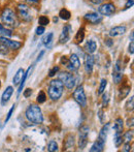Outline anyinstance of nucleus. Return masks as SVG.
<instances>
[{
  "instance_id": "obj_1",
  "label": "nucleus",
  "mask_w": 134,
  "mask_h": 152,
  "mask_svg": "<svg viewBox=\"0 0 134 152\" xmlns=\"http://www.w3.org/2000/svg\"><path fill=\"white\" fill-rule=\"evenodd\" d=\"M25 116L29 122L33 124H40L43 121V116H42L41 110L36 105H31L28 107V109L25 112Z\"/></svg>"
},
{
  "instance_id": "obj_2",
  "label": "nucleus",
  "mask_w": 134,
  "mask_h": 152,
  "mask_svg": "<svg viewBox=\"0 0 134 152\" xmlns=\"http://www.w3.org/2000/svg\"><path fill=\"white\" fill-rule=\"evenodd\" d=\"M63 90H64V84L62 81L59 79L57 80H52L48 85V96L53 100H58L63 94Z\"/></svg>"
},
{
  "instance_id": "obj_3",
  "label": "nucleus",
  "mask_w": 134,
  "mask_h": 152,
  "mask_svg": "<svg viewBox=\"0 0 134 152\" xmlns=\"http://www.w3.org/2000/svg\"><path fill=\"white\" fill-rule=\"evenodd\" d=\"M1 21H2V23L4 24L6 27H9V28H16L19 25L17 15H16L13 9H9V7L3 9L2 14H1Z\"/></svg>"
},
{
  "instance_id": "obj_4",
  "label": "nucleus",
  "mask_w": 134,
  "mask_h": 152,
  "mask_svg": "<svg viewBox=\"0 0 134 152\" xmlns=\"http://www.w3.org/2000/svg\"><path fill=\"white\" fill-rule=\"evenodd\" d=\"M59 80L62 81L64 86L66 87L67 89H69V90L73 89L74 86H76V79H74L73 75L69 74V72H67L59 74Z\"/></svg>"
},
{
  "instance_id": "obj_5",
  "label": "nucleus",
  "mask_w": 134,
  "mask_h": 152,
  "mask_svg": "<svg viewBox=\"0 0 134 152\" xmlns=\"http://www.w3.org/2000/svg\"><path fill=\"white\" fill-rule=\"evenodd\" d=\"M73 98L80 106L86 107L87 106V97L85 94V90L83 86H78L76 90L73 91Z\"/></svg>"
},
{
  "instance_id": "obj_6",
  "label": "nucleus",
  "mask_w": 134,
  "mask_h": 152,
  "mask_svg": "<svg viewBox=\"0 0 134 152\" xmlns=\"http://www.w3.org/2000/svg\"><path fill=\"white\" fill-rule=\"evenodd\" d=\"M89 128L88 126H82L80 128V141H78V147H80L81 150H83L85 147L87 146V143H88V135H89Z\"/></svg>"
},
{
  "instance_id": "obj_7",
  "label": "nucleus",
  "mask_w": 134,
  "mask_h": 152,
  "mask_svg": "<svg viewBox=\"0 0 134 152\" xmlns=\"http://www.w3.org/2000/svg\"><path fill=\"white\" fill-rule=\"evenodd\" d=\"M0 42L5 46L6 48L11 49V50H19L23 44L20 42H17V40H11L9 38H7L6 36H0Z\"/></svg>"
},
{
  "instance_id": "obj_8",
  "label": "nucleus",
  "mask_w": 134,
  "mask_h": 152,
  "mask_svg": "<svg viewBox=\"0 0 134 152\" xmlns=\"http://www.w3.org/2000/svg\"><path fill=\"white\" fill-rule=\"evenodd\" d=\"M18 11H19L20 17H21V19H23V21L29 22L32 20V16H31V13H30V9L26 4H23V3L18 4Z\"/></svg>"
},
{
  "instance_id": "obj_9",
  "label": "nucleus",
  "mask_w": 134,
  "mask_h": 152,
  "mask_svg": "<svg viewBox=\"0 0 134 152\" xmlns=\"http://www.w3.org/2000/svg\"><path fill=\"white\" fill-rule=\"evenodd\" d=\"M81 66V61L80 58L76 54H72L69 58H68V63H67V67L68 70H72V72H76L80 68Z\"/></svg>"
},
{
  "instance_id": "obj_10",
  "label": "nucleus",
  "mask_w": 134,
  "mask_h": 152,
  "mask_svg": "<svg viewBox=\"0 0 134 152\" xmlns=\"http://www.w3.org/2000/svg\"><path fill=\"white\" fill-rule=\"evenodd\" d=\"M71 26L68 24V25H65L63 27V30L61 32L60 36H59V42L60 44H66L68 40L70 39V33H71Z\"/></svg>"
},
{
  "instance_id": "obj_11",
  "label": "nucleus",
  "mask_w": 134,
  "mask_h": 152,
  "mask_svg": "<svg viewBox=\"0 0 134 152\" xmlns=\"http://www.w3.org/2000/svg\"><path fill=\"white\" fill-rule=\"evenodd\" d=\"M115 6L113 3H105L99 7V13L103 16H111L113 14H115Z\"/></svg>"
},
{
  "instance_id": "obj_12",
  "label": "nucleus",
  "mask_w": 134,
  "mask_h": 152,
  "mask_svg": "<svg viewBox=\"0 0 134 152\" xmlns=\"http://www.w3.org/2000/svg\"><path fill=\"white\" fill-rule=\"evenodd\" d=\"M85 20L91 24H99L102 21V17L97 13H88L85 15Z\"/></svg>"
},
{
  "instance_id": "obj_13",
  "label": "nucleus",
  "mask_w": 134,
  "mask_h": 152,
  "mask_svg": "<svg viewBox=\"0 0 134 152\" xmlns=\"http://www.w3.org/2000/svg\"><path fill=\"white\" fill-rule=\"evenodd\" d=\"M93 66H94V57L88 54L85 58V70L87 74H91L93 72Z\"/></svg>"
},
{
  "instance_id": "obj_14",
  "label": "nucleus",
  "mask_w": 134,
  "mask_h": 152,
  "mask_svg": "<svg viewBox=\"0 0 134 152\" xmlns=\"http://www.w3.org/2000/svg\"><path fill=\"white\" fill-rule=\"evenodd\" d=\"M13 92H14V88L11 86H9L6 88V90L3 92L2 97H1V105H2V106H5V105L9 103L11 95H13Z\"/></svg>"
},
{
  "instance_id": "obj_15",
  "label": "nucleus",
  "mask_w": 134,
  "mask_h": 152,
  "mask_svg": "<svg viewBox=\"0 0 134 152\" xmlns=\"http://www.w3.org/2000/svg\"><path fill=\"white\" fill-rule=\"evenodd\" d=\"M127 30L126 26H115V27L111 28L110 31H109V35L111 37H115V36H120L122 34H124Z\"/></svg>"
},
{
  "instance_id": "obj_16",
  "label": "nucleus",
  "mask_w": 134,
  "mask_h": 152,
  "mask_svg": "<svg viewBox=\"0 0 134 152\" xmlns=\"http://www.w3.org/2000/svg\"><path fill=\"white\" fill-rule=\"evenodd\" d=\"M104 144H105V142L97 139V141L92 145L90 151L91 152H101V151H103V149H104Z\"/></svg>"
},
{
  "instance_id": "obj_17",
  "label": "nucleus",
  "mask_w": 134,
  "mask_h": 152,
  "mask_svg": "<svg viewBox=\"0 0 134 152\" xmlns=\"http://www.w3.org/2000/svg\"><path fill=\"white\" fill-rule=\"evenodd\" d=\"M32 70H33V66H30V67L28 68V70H27V72H24V74H23V77H22V79H21V82H20V85H19V90H18V95H20V94H21L22 90H23L24 84H25V81L27 80L28 76H29L30 72H32Z\"/></svg>"
},
{
  "instance_id": "obj_18",
  "label": "nucleus",
  "mask_w": 134,
  "mask_h": 152,
  "mask_svg": "<svg viewBox=\"0 0 134 152\" xmlns=\"http://www.w3.org/2000/svg\"><path fill=\"white\" fill-rule=\"evenodd\" d=\"M97 49V44L95 40H88L86 44V46H85V50H86V52L88 54H92L94 53L95 51H96Z\"/></svg>"
},
{
  "instance_id": "obj_19",
  "label": "nucleus",
  "mask_w": 134,
  "mask_h": 152,
  "mask_svg": "<svg viewBox=\"0 0 134 152\" xmlns=\"http://www.w3.org/2000/svg\"><path fill=\"white\" fill-rule=\"evenodd\" d=\"M108 130H109V123H106V124H105L104 126L101 128L100 133H99V136H98V139L101 140V141H103V142L106 141Z\"/></svg>"
},
{
  "instance_id": "obj_20",
  "label": "nucleus",
  "mask_w": 134,
  "mask_h": 152,
  "mask_svg": "<svg viewBox=\"0 0 134 152\" xmlns=\"http://www.w3.org/2000/svg\"><path fill=\"white\" fill-rule=\"evenodd\" d=\"M85 39V29L84 28H80L78 29V31L76 32V37H74V40H76V44H81V42H83Z\"/></svg>"
},
{
  "instance_id": "obj_21",
  "label": "nucleus",
  "mask_w": 134,
  "mask_h": 152,
  "mask_svg": "<svg viewBox=\"0 0 134 152\" xmlns=\"http://www.w3.org/2000/svg\"><path fill=\"white\" fill-rule=\"evenodd\" d=\"M123 127H124V121L122 120V118H118L115 122V126H113L115 133H122V131H123Z\"/></svg>"
},
{
  "instance_id": "obj_22",
  "label": "nucleus",
  "mask_w": 134,
  "mask_h": 152,
  "mask_svg": "<svg viewBox=\"0 0 134 152\" xmlns=\"http://www.w3.org/2000/svg\"><path fill=\"white\" fill-rule=\"evenodd\" d=\"M24 72H24L23 68H20V70H18L17 74L15 75V77H14V79H13L14 84H15V85H19L20 84V82H21V79H22V77H23Z\"/></svg>"
},
{
  "instance_id": "obj_23",
  "label": "nucleus",
  "mask_w": 134,
  "mask_h": 152,
  "mask_svg": "<svg viewBox=\"0 0 134 152\" xmlns=\"http://www.w3.org/2000/svg\"><path fill=\"white\" fill-rule=\"evenodd\" d=\"M0 34L2 36H11L13 35V30L7 29L6 27H4L2 24L0 23Z\"/></svg>"
},
{
  "instance_id": "obj_24",
  "label": "nucleus",
  "mask_w": 134,
  "mask_h": 152,
  "mask_svg": "<svg viewBox=\"0 0 134 152\" xmlns=\"http://www.w3.org/2000/svg\"><path fill=\"white\" fill-rule=\"evenodd\" d=\"M59 17L63 20H69L70 17H71V14H70V11H68V9H62L60 11V13H59Z\"/></svg>"
},
{
  "instance_id": "obj_25",
  "label": "nucleus",
  "mask_w": 134,
  "mask_h": 152,
  "mask_svg": "<svg viewBox=\"0 0 134 152\" xmlns=\"http://www.w3.org/2000/svg\"><path fill=\"white\" fill-rule=\"evenodd\" d=\"M122 77H123V74H122L121 70H113V82H115V84H119V83L121 82Z\"/></svg>"
},
{
  "instance_id": "obj_26",
  "label": "nucleus",
  "mask_w": 134,
  "mask_h": 152,
  "mask_svg": "<svg viewBox=\"0 0 134 152\" xmlns=\"http://www.w3.org/2000/svg\"><path fill=\"white\" fill-rule=\"evenodd\" d=\"M53 37H54V33H53V32H48V33L46 34V35H44L43 38H42V44L48 47V44L52 42Z\"/></svg>"
},
{
  "instance_id": "obj_27",
  "label": "nucleus",
  "mask_w": 134,
  "mask_h": 152,
  "mask_svg": "<svg viewBox=\"0 0 134 152\" xmlns=\"http://www.w3.org/2000/svg\"><path fill=\"white\" fill-rule=\"evenodd\" d=\"M123 141H124V138L122 137V133H115V145L117 146V147H120V146L122 145V143H123Z\"/></svg>"
},
{
  "instance_id": "obj_28",
  "label": "nucleus",
  "mask_w": 134,
  "mask_h": 152,
  "mask_svg": "<svg viewBox=\"0 0 134 152\" xmlns=\"http://www.w3.org/2000/svg\"><path fill=\"white\" fill-rule=\"evenodd\" d=\"M48 23H50V20H48V18L46 17V16H40L39 19H38V24H39L40 26H46L48 25Z\"/></svg>"
},
{
  "instance_id": "obj_29",
  "label": "nucleus",
  "mask_w": 134,
  "mask_h": 152,
  "mask_svg": "<svg viewBox=\"0 0 134 152\" xmlns=\"http://www.w3.org/2000/svg\"><path fill=\"white\" fill-rule=\"evenodd\" d=\"M46 100V95L43 91H40L37 95V103L38 104H43L44 101Z\"/></svg>"
},
{
  "instance_id": "obj_30",
  "label": "nucleus",
  "mask_w": 134,
  "mask_h": 152,
  "mask_svg": "<svg viewBox=\"0 0 134 152\" xmlns=\"http://www.w3.org/2000/svg\"><path fill=\"white\" fill-rule=\"evenodd\" d=\"M106 85H107V81L105 79H102L100 82V87H99V90H98V94H102L104 92L105 88H106Z\"/></svg>"
},
{
  "instance_id": "obj_31",
  "label": "nucleus",
  "mask_w": 134,
  "mask_h": 152,
  "mask_svg": "<svg viewBox=\"0 0 134 152\" xmlns=\"http://www.w3.org/2000/svg\"><path fill=\"white\" fill-rule=\"evenodd\" d=\"M48 151H50V152L57 151V150H58V144H57L55 141H51L50 143H48Z\"/></svg>"
},
{
  "instance_id": "obj_32",
  "label": "nucleus",
  "mask_w": 134,
  "mask_h": 152,
  "mask_svg": "<svg viewBox=\"0 0 134 152\" xmlns=\"http://www.w3.org/2000/svg\"><path fill=\"white\" fill-rule=\"evenodd\" d=\"M73 143H74V137L73 136H68L67 137V139H66V147L67 148H70V147H72L73 146Z\"/></svg>"
},
{
  "instance_id": "obj_33",
  "label": "nucleus",
  "mask_w": 134,
  "mask_h": 152,
  "mask_svg": "<svg viewBox=\"0 0 134 152\" xmlns=\"http://www.w3.org/2000/svg\"><path fill=\"white\" fill-rule=\"evenodd\" d=\"M124 139H125L126 142H130L132 141V139H133V130H129L127 131V133H125V137H124Z\"/></svg>"
},
{
  "instance_id": "obj_34",
  "label": "nucleus",
  "mask_w": 134,
  "mask_h": 152,
  "mask_svg": "<svg viewBox=\"0 0 134 152\" xmlns=\"http://www.w3.org/2000/svg\"><path fill=\"white\" fill-rule=\"evenodd\" d=\"M58 72H59V66H54V67L51 68L50 72H48V76H50V77H54Z\"/></svg>"
},
{
  "instance_id": "obj_35",
  "label": "nucleus",
  "mask_w": 134,
  "mask_h": 152,
  "mask_svg": "<svg viewBox=\"0 0 134 152\" xmlns=\"http://www.w3.org/2000/svg\"><path fill=\"white\" fill-rule=\"evenodd\" d=\"M15 108H16V106L15 105H14L13 107H11V110H9V114H7V116H6V118H5V121L4 122L6 123L7 121L9 120V119H11V115H13V113H14V111H15Z\"/></svg>"
},
{
  "instance_id": "obj_36",
  "label": "nucleus",
  "mask_w": 134,
  "mask_h": 152,
  "mask_svg": "<svg viewBox=\"0 0 134 152\" xmlns=\"http://www.w3.org/2000/svg\"><path fill=\"white\" fill-rule=\"evenodd\" d=\"M44 31H46L44 26H38V27L36 28V34H37V35H42Z\"/></svg>"
},
{
  "instance_id": "obj_37",
  "label": "nucleus",
  "mask_w": 134,
  "mask_h": 152,
  "mask_svg": "<svg viewBox=\"0 0 134 152\" xmlns=\"http://www.w3.org/2000/svg\"><path fill=\"white\" fill-rule=\"evenodd\" d=\"M102 104L104 105V106H107V104H108V94H107V93H105V94H103Z\"/></svg>"
},
{
  "instance_id": "obj_38",
  "label": "nucleus",
  "mask_w": 134,
  "mask_h": 152,
  "mask_svg": "<svg viewBox=\"0 0 134 152\" xmlns=\"http://www.w3.org/2000/svg\"><path fill=\"white\" fill-rule=\"evenodd\" d=\"M0 54H7V50L6 47L3 46L1 42H0Z\"/></svg>"
},
{
  "instance_id": "obj_39",
  "label": "nucleus",
  "mask_w": 134,
  "mask_h": 152,
  "mask_svg": "<svg viewBox=\"0 0 134 152\" xmlns=\"http://www.w3.org/2000/svg\"><path fill=\"white\" fill-rule=\"evenodd\" d=\"M31 94H32V89L27 88L25 91H24V96H25V97H29V96H31Z\"/></svg>"
},
{
  "instance_id": "obj_40",
  "label": "nucleus",
  "mask_w": 134,
  "mask_h": 152,
  "mask_svg": "<svg viewBox=\"0 0 134 152\" xmlns=\"http://www.w3.org/2000/svg\"><path fill=\"white\" fill-rule=\"evenodd\" d=\"M133 3H134V0H128L127 3H126V5H125V9H130V7H132L133 6Z\"/></svg>"
},
{
  "instance_id": "obj_41",
  "label": "nucleus",
  "mask_w": 134,
  "mask_h": 152,
  "mask_svg": "<svg viewBox=\"0 0 134 152\" xmlns=\"http://www.w3.org/2000/svg\"><path fill=\"white\" fill-rule=\"evenodd\" d=\"M127 108L129 109V110H133V97H131V98H130V100L128 101Z\"/></svg>"
},
{
  "instance_id": "obj_42",
  "label": "nucleus",
  "mask_w": 134,
  "mask_h": 152,
  "mask_svg": "<svg viewBox=\"0 0 134 152\" xmlns=\"http://www.w3.org/2000/svg\"><path fill=\"white\" fill-rule=\"evenodd\" d=\"M129 53L131 54V55L134 53V42H133V40H132L131 44H130V46H129Z\"/></svg>"
},
{
  "instance_id": "obj_43",
  "label": "nucleus",
  "mask_w": 134,
  "mask_h": 152,
  "mask_svg": "<svg viewBox=\"0 0 134 152\" xmlns=\"http://www.w3.org/2000/svg\"><path fill=\"white\" fill-rule=\"evenodd\" d=\"M61 63H64L67 65V63H68V58H67L66 56H63V57L61 58Z\"/></svg>"
},
{
  "instance_id": "obj_44",
  "label": "nucleus",
  "mask_w": 134,
  "mask_h": 152,
  "mask_svg": "<svg viewBox=\"0 0 134 152\" xmlns=\"http://www.w3.org/2000/svg\"><path fill=\"white\" fill-rule=\"evenodd\" d=\"M91 2L94 3V4H100V3H102L104 0H90Z\"/></svg>"
},
{
  "instance_id": "obj_45",
  "label": "nucleus",
  "mask_w": 134,
  "mask_h": 152,
  "mask_svg": "<svg viewBox=\"0 0 134 152\" xmlns=\"http://www.w3.org/2000/svg\"><path fill=\"white\" fill-rule=\"evenodd\" d=\"M39 0H26V2L30 3V4H35V3H38Z\"/></svg>"
},
{
  "instance_id": "obj_46",
  "label": "nucleus",
  "mask_w": 134,
  "mask_h": 152,
  "mask_svg": "<svg viewBox=\"0 0 134 152\" xmlns=\"http://www.w3.org/2000/svg\"><path fill=\"white\" fill-rule=\"evenodd\" d=\"M129 150H130V144H129V142H127V144H126L125 147H124L123 151H129Z\"/></svg>"
},
{
  "instance_id": "obj_47",
  "label": "nucleus",
  "mask_w": 134,
  "mask_h": 152,
  "mask_svg": "<svg viewBox=\"0 0 134 152\" xmlns=\"http://www.w3.org/2000/svg\"><path fill=\"white\" fill-rule=\"evenodd\" d=\"M43 54H44V51H41V52H40V54H39V55H38L37 59H36V62L39 61V60L41 59V57H42V56H43Z\"/></svg>"
},
{
  "instance_id": "obj_48",
  "label": "nucleus",
  "mask_w": 134,
  "mask_h": 152,
  "mask_svg": "<svg viewBox=\"0 0 134 152\" xmlns=\"http://www.w3.org/2000/svg\"><path fill=\"white\" fill-rule=\"evenodd\" d=\"M102 116H103V112H102V111H99V118H100L101 122H103V119H102Z\"/></svg>"
},
{
  "instance_id": "obj_49",
  "label": "nucleus",
  "mask_w": 134,
  "mask_h": 152,
  "mask_svg": "<svg viewBox=\"0 0 134 152\" xmlns=\"http://www.w3.org/2000/svg\"><path fill=\"white\" fill-rule=\"evenodd\" d=\"M105 42H106L108 46H111V44H113V42H111V39H106V40H105Z\"/></svg>"
},
{
  "instance_id": "obj_50",
  "label": "nucleus",
  "mask_w": 134,
  "mask_h": 152,
  "mask_svg": "<svg viewBox=\"0 0 134 152\" xmlns=\"http://www.w3.org/2000/svg\"><path fill=\"white\" fill-rule=\"evenodd\" d=\"M0 86H1V82H0Z\"/></svg>"
}]
</instances>
